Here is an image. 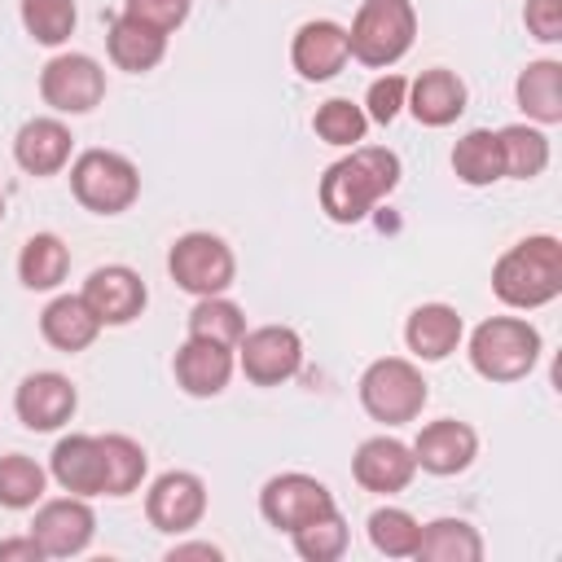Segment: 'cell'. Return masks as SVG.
<instances>
[{"mask_svg": "<svg viewBox=\"0 0 562 562\" xmlns=\"http://www.w3.org/2000/svg\"><path fill=\"white\" fill-rule=\"evenodd\" d=\"M400 184V158L382 145H356L321 176V211L334 224L364 220Z\"/></svg>", "mask_w": 562, "mask_h": 562, "instance_id": "1", "label": "cell"}, {"mask_svg": "<svg viewBox=\"0 0 562 562\" xmlns=\"http://www.w3.org/2000/svg\"><path fill=\"white\" fill-rule=\"evenodd\" d=\"M492 294L518 312L553 303L562 294V241L553 233H536L509 246L492 268Z\"/></svg>", "mask_w": 562, "mask_h": 562, "instance_id": "2", "label": "cell"}, {"mask_svg": "<svg viewBox=\"0 0 562 562\" xmlns=\"http://www.w3.org/2000/svg\"><path fill=\"white\" fill-rule=\"evenodd\" d=\"M540 360V329L522 316H487L470 334V364L487 382H518Z\"/></svg>", "mask_w": 562, "mask_h": 562, "instance_id": "3", "label": "cell"}, {"mask_svg": "<svg viewBox=\"0 0 562 562\" xmlns=\"http://www.w3.org/2000/svg\"><path fill=\"white\" fill-rule=\"evenodd\" d=\"M413 35H417V13L408 0H364L351 18L347 48L360 66L386 70L413 48Z\"/></svg>", "mask_w": 562, "mask_h": 562, "instance_id": "4", "label": "cell"}, {"mask_svg": "<svg viewBox=\"0 0 562 562\" xmlns=\"http://www.w3.org/2000/svg\"><path fill=\"white\" fill-rule=\"evenodd\" d=\"M430 391H426V378L413 360L404 356H382L373 360L364 373H360V404L373 422L382 426H404L413 422L422 408H426Z\"/></svg>", "mask_w": 562, "mask_h": 562, "instance_id": "5", "label": "cell"}, {"mask_svg": "<svg viewBox=\"0 0 562 562\" xmlns=\"http://www.w3.org/2000/svg\"><path fill=\"white\" fill-rule=\"evenodd\" d=\"M70 189H75L79 206H88L97 215H119L136 202L140 171L132 158H123L114 149H83L70 162Z\"/></svg>", "mask_w": 562, "mask_h": 562, "instance_id": "6", "label": "cell"}, {"mask_svg": "<svg viewBox=\"0 0 562 562\" xmlns=\"http://www.w3.org/2000/svg\"><path fill=\"white\" fill-rule=\"evenodd\" d=\"M167 272H171V281L180 290L206 299V294H224L233 285L237 259H233L224 237H215V233H184L167 250Z\"/></svg>", "mask_w": 562, "mask_h": 562, "instance_id": "7", "label": "cell"}, {"mask_svg": "<svg viewBox=\"0 0 562 562\" xmlns=\"http://www.w3.org/2000/svg\"><path fill=\"white\" fill-rule=\"evenodd\" d=\"M334 509L338 505H334L329 487L321 479H312V474H299V470L272 474L263 483V492H259V514L268 518V527L285 531V536L307 527V522H316V518H325V514H334Z\"/></svg>", "mask_w": 562, "mask_h": 562, "instance_id": "8", "label": "cell"}, {"mask_svg": "<svg viewBox=\"0 0 562 562\" xmlns=\"http://www.w3.org/2000/svg\"><path fill=\"white\" fill-rule=\"evenodd\" d=\"M233 351H237V364H241L246 382H255V386H281V382H290V378L299 373V364H303V338H299L290 325H259V329H246Z\"/></svg>", "mask_w": 562, "mask_h": 562, "instance_id": "9", "label": "cell"}, {"mask_svg": "<svg viewBox=\"0 0 562 562\" xmlns=\"http://www.w3.org/2000/svg\"><path fill=\"white\" fill-rule=\"evenodd\" d=\"M40 97L57 114H88L105 97V70L88 53H57L40 70Z\"/></svg>", "mask_w": 562, "mask_h": 562, "instance_id": "10", "label": "cell"}, {"mask_svg": "<svg viewBox=\"0 0 562 562\" xmlns=\"http://www.w3.org/2000/svg\"><path fill=\"white\" fill-rule=\"evenodd\" d=\"M202 514H206V483L189 470H167L145 492V518L154 531L180 536V531L198 527Z\"/></svg>", "mask_w": 562, "mask_h": 562, "instance_id": "11", "label": "cell"}, {"mask_svg": "<svg viewBox=\"0 0 562 562\" xmlns=\"http://www.w3.org/2000/svg\"><path fill=\"white\" fill-rule=\"evenodd\" d=\"M92 531H97V514L88 509V496H57V501H44L35 509V522H31V536L40 540L44 558H75L92 544Z\"/></svg>", "mask_w": 562, "mask_h": 562, "instance_id": "12", "label": "cell"}, {"mask_svg": "<svg viewBox=\"0 0 562 562\" xmlns=\"http://www.w3.org/2000/svg\"><path fill=\"white\" fill-rule=\"evenodd\" d=\"M79 294H83V303L97 312L101 325H132V321L145 312V303H149V290H145L140 272L127 268V263L92 268Z\"/></svg>", "mask_w": 562, "mask_h": 562, "instance_id": "13", "label": "cell"}, {"mask_svg": "<svg viewBox=\"0 0 562 562\" xmlns=\"http://www.w3.org/2000/svg\"><path fill=\"white\" fill-rule=\"evenodd\" d=\"M474 452H479V435H474V426H465V422H457V417L426 422V426L417 430V439H413V461H417V470L439 474V479L461 474V470L474 461Z\"/></svg>", "mask_w": 562, "mask_h": 562, "instance_id": "14", "label": "cell"}, {"mask_svg": "<svg viewBox=\"0 0 562 562\" xmlns=\"http://www.w3.org/2000/svg\"><path fill=\"white\" fill-rule=\"evenodd\" d=\"M75 404H79V391L70 386L66 373H53V369L22 378V386L13 395L18 422L26 430H57V426H66L70 413H75Z\"/></svg>", "mask_w": 562, "mask_h": 562, "instance_id": "15", "label": "cell"}, {"mask_svg": "<svg viewBox=\"0 0 562 562\" xmlns=\"http://www.w3.org/2000/svg\"><path fill=\"white\" fill-rule=\"evenodd\" d=\"M351 474L364 492H378V496H391V492H404L417 474V461H413V448L391 439V435H373L356 448L351 457Z\"/></svg>", "mask_w": 562, "mask_h": 562, "instance_id": "16", "label": "cell"}, {"mask_svg": "<svg viewBox=\"0 0 562 562\" xmlns=\"http://www.w3.org/2000/svg\"><path fill=\"white\" fill-rule=\"evenodd\" d=\"M351 48H347V26L329 22V18H316V22H303L294 31V44H290V61L294 70L307 79V83H325L334 79L342 66H347Z\"/></svg>", "mask_w": 562, "mask_h": 562, "instance_id": "17", "label": "cell"}, {"mask_svg": "<svg viewBox=\"0 0 562 562\" xmlns=\"http://www.w3.org/2000/svg\"><path fill=\"white\" fill-rule=\"evenodd\" d=\"M171 373H176V386L184 395L211 400L233 378V347H220V342H206V338H184L176 360H171Z\"/></svg>", "mask_w": 562, "mask_h": 562, "instance_id": "18", "label": "cell"}, {"mask_svg": "<svg viewBox=\"0 0 562 562\" xmlns=\"http://www.w3.org/2000/svg\"><path fill=\"white\" fill-rule=\"evenodd\" d=\"M48 474L70 496H105V461L97 435H66L48 457Z\"/></svg>", "mask_w": 562, "mask_h": 562, "instance_id": "19", "label": "cell"}, {"mask_svg": "<svg viewBox=\"0 0 562 562\" xmlns=\"http://www.w3.org/2000/svg\"><path fill=\"white\" fill-rule=\"evenodd\" d=\"M404 105L413 110V119H417L422 127H448V123H457L461 110H465V83L457 79V70H443V66L422 70V75L408 83Z\"/></svg>", "mask_w": 562, "mask_h": 562, "instance_id": "20", "label": "cell"}, {"mask_svg": "<svg viewBox=\"0 0 562 562\" xmlns=\"http://www.w3.org/2000/svg\"><path fill=\"white\" fill-rule=\"evenodd\" d=\"M70 140L61 119H26L13 136V158L26 176H57L70 162Z\"/></svg>", "mask_w": 562, "mask_h": 562, "instance_id": "21", "label": "cell"}, {"mask_svg": "<svg viewBox=\"0 0 562 562\" xmlns=\"http://www.w3.org/2000/svg\"><path fill=\"white\" fill-rule=\"evenodd\" d=\"M40 334H44L48 347L75 356V351H83V347L97 342L101 321H97V312L83 303V294H57V299L40 312Z\"/></svg>", "mask_w": 562, "mask_h": 562, "instance_id": "22", "label": "cell"}, {"mask_svg": "<svg viewBox=\"0 0 562 562\" xmlns=\"http://www.w3.org/2000/svg\"><path fill=\"white\" fill-rule=\"evenodd\" d=\"M404 342L417 360H448L461 342V316L448 303H422L408 312Z\"/></svg>", "mask_w": 562, "mask_h": 562, "instance_id": "23", "label": "cell"}, {"mask_svg": "<svg viewBox=\"0 0 562 562\" xmlns=\"http://www.w3.org/2000/svg\"><path fill=\"white\" fill-rule=\"evenodd\" d=\"M105 48H110V61L127 75H145L154 70L162 57H167V35L136 22V18H110V31H105Z\"/></svg>", "mask_w": 562, "mask_h": 562, "instance_id": "24", "label": "cell"}, {"mask_svg": "<svg viewBox=\"0 0 562 562\" xmlns=\"http://www.w3.org/2000/svg\"><path fill=\"white\" fill-rule=\"evenodd\" d=\"M514 92H518V105H522L527 119H536L544 127L562 123V61H553V57L531 61L518 75V88Z\"/></svg>", "mask_w": 562, "mask_h": 562, "instance_id": "25", "label": "cell"}, {"mask_svg": "<svg viewBox=\"0 0 562 562\" xmlns=\"http://www.w3.org/2000/svg\"><path fill=\"white\" fill-rule=\"evenodd\" d=\"M452 171L461 184L483 189L505 180V158H501V136L492 127H474L452 145Z\"/></svg>", "mask_w": 562, "mask_h": 562, "instance_id": "26", "label": "cell"}, {"mask_svg": "<svg viewBox=\"0 0 562 562\" xmlns=\"http://www.w3.org/2000/svg\"><path fill=\"white\" fill-rule=\"evenodd\" d=\"M413 558H422V562H479L483 536L465 518H435L422 527Z\"/></svg>", "mask_w": 562, "mask_h": 562, "instance_id": "27", "label": "cell"}, {"mask_svg": "<svg viewBox=\"0 0 562 562\" xmlns=\"http://www.w3.org/2000/svg\"><path fill=\"white\" fill-rule=\"evenodd\" d=\"M70 272V250L57 233H35L26 237L22 255H18V277L26 290H57Z\"/></svg>", "mask_w": 562, "mask_h": 562, "instance_id": "28", "label": "cell"}, {"mask_svg": "<svg viewBox=\"0 0 562 562\" xmlns=\"http://www.w3.org/2000/svg\"><path fill=\"white\" fill-rule=\"evenodd\" d=\"M501 136V158H505V176L514 180H531L549 167V136L540 127L527 123H509L496 132Z\"/></svg>", "mask_w": 562, "mask_h": 562, "instance_id": "29", "label": "cell"}, {"mask_svg": "<svg viewBox=\"0 0 562 562\" xmlns=\"http://www.w3.org/2000/svg\"><path fill=\"white\" fill-rule=\"evenodd\" d=\"M101 439V461H105V496H127L145 479V448L127 435H97Z\"/></svg>", "mask_w": 562, "mask_h": 562, "instance_id": "30", "label": "cell"}, {"mask_svg": "<svg viewBox=\"0 0 562 562\" xmlns=\"http://www.w3.org/2000/svg\"><path fill=\"white\" fill-rule=\"evenodd\" d=\"M48 474L40 461H31L26 452H4L0 457V505L4 509H35L44 501Z\"/></svg>", "mask_w": 562, "mask_h": 562, "instance_id": "31", "label": "cell"}, {"mask_svg": "<svg viewBox=\"0 0 562 562\" xmlns=\"http://www.w3.org/2000/svg\"><path fill=\"white\" fill-rule=\"evenodd\" d=\"M312 132H316L325 145L356 149V145L364 140V132H369V114H364V105H356V101H347V97H329V101L316 105Z\"/></svg>", "mask_w": 562, "mask_h": 562, "instance_id": "32", "label": "cell"}, {"mask_svg": "<svg viewBox=\"0 0 562 562\" xmlns=\"http://www.w3.org/2000/svg\"><path fill=\"white\" fill-rule=\"evenodd\" d=\"M246 334V316L237 303H228L224 294H206L198 299V307L189 312V338H206L220 347H237Z\"/></svg>", "mask_w": 562, "mask_h": 562, "instance_id": "33", "label": "cell"}, {"mask_svg": "<svg viewBox=\"0 0 562 562\" xmlns=\"http://www.w3.org/2000/svg\"><path fill=\"white\" fill-rule=\"evenodd\" d=\"M417 536H422V522L400 505H382L369 514V540L386 558H413Z\"/></svg>", "mask_w": 562, "mask_h": 562, "instance_id": "34", "label": "cell"}, {"mask_svg": "<svg viewBox=\"0 0 562 562\" xmlns=\"http://www.w3.org/2000/svg\"><path fill=\"white\" fill-rule=\"evenodd\" d=\"M75 22H79L75 0H22V26L35 44H48V48L66 44Z\"/></svg>", "mask_w": 562, "mask_h": 562, "instance_id": "35", "label": "cell"}, {"mask_svg": "<svg viewBox=\"0 0 562 562\" xmlns=\"http://www.w3.org/2000/svg\"><path fill=\"white\" fill-rule=\"evenodd\" d=\"M290 536H294L299 558H307V562H334V558L347 553V522H342L338 509L316 518V522H307V527H299V531H290Z\"/></svg>", "mask_w": 562, "mask_h": 562, "instance_id": "36", "label": "cell"}, {"mask_svg": "<svg viewBox=\"0 0 562 562\" xmlns=\"http://www.w3.org/2000/svg\"><path fill=\"white\" fill-rule=\"evenodd\" d=\"M123 18H136V22L171 35L189 18V0H123Z\"/></svg>", "mask_w": 562, "mask_h": 562, "instance_id": "37", "label": "cell"}, {"mask_svg": "<svg viewBox=\"0 0 562 562\" xmlns=\"http://www.w3.org/2000/svg\"><path fill=\"white\" fill-rule=\"evenodd\" d=\"M404 97H408V79L404 75H382L369 83V97H364V114L373 123H391L400 110H404Z\"/></svg>", "mask_w": 562, "mask_h": 562, "instance_id": "38", "label": "cell"}, {"mask_svg": "<svg viewBox=\"0 0 562 562\" xmlns=\"http://www.w3.org/2000/svg\"><path fill=\"white\" fill-rule=\"evenodd\" d=\"M522 22H527V31H531L536 40L558 44V40H562V0H527Z\"/></svg>", "mask_w": 562, "mask_h": 562, "instance_id": "39", "label": "cell"}, {"mask_svg": "<svg viewBox=\"0 0 562 562\" xmlns=\"http://www.w3.org/2000/svg\"><path fill=\"white\" fill-rule=\"evenodd\" d=\"M0 562H44V549L35 536H13L0 540Z\"/></svg>", "mask_w": 562, "mask_h": 562, "instance_id": "40", "label": "cell"}, {"mask_svg": "<svg viewBox=\"0 0 562 562\" xmlns=\"http://www.w3.org/2000/svg\"><path fill=\"white\" fill-rule=\"evenodd\" d=\"M184 558H211V562H220L224 553H220V544H206V540H193V544H171L167 562H184Z\"/></svg>", "mask_w": 562, "mask_h": 562, "instance_id": "41", "label": "cell"}, {"mask_svg": "<svg viewBox=\"0 0 562 562\" xmlns=\"http://www.w3.org/2000/svg\"><path fill=\"white\" fill-rule=\"evenodd\" d=\"M0 220H4V193H0Z\"/></svg>", "mask_w": 562, "mask_h": 562, "instance_id": "42", "label": "cell"}]
</instances>
